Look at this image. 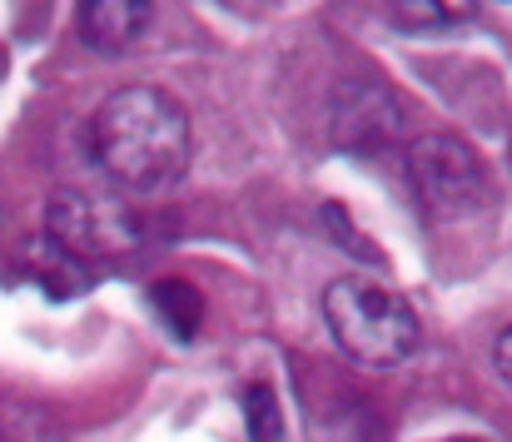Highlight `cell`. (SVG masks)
Here are the masks:
<instances>
[{
  "label": "cell",
  "instance_id": "obj_1",
  "mask_svg": "<svg viewBox=\"0 0 512 442\" xmlns=\"http://www.w3.org/2000/svg\"><path fill=\"white\" fill-rule=\"evenodd\" d=\"M90 154L110 184L160 194L189 169V115L155 85H125L95 110Z\"/></svg>",
  "mask_w": 512,
  "mask_h": 442
},
{
  "label": "cell",
  "instance_id": "obj_2",
  "mask_svg": "<svg viewBox=\"0 0 512 442\" xmlns=\"http://www.w3.org/2000/svg\"><path fill=\"white\" fill-rule=\"evenodd\" d=\"M324 323L348 358L368 368H393L418 353V313L408 298L373 284V279H334L324 294Z\"/></svg>",
  "mask_w": 512,
  "mask_h": 442
},
{
  "label": "cell",
  "instance_id": "obj_3",
  "mask_svg": "<svg viewBox=\"0 0 512 442\" xmlns=\"http://www.w3.org/2000/svg\"><path fill=\"white\" fill-rule=\"evenodd\" d=\"M45 239L60 244L75 264H100V259H125L140 244V224L120 199H100V194H55L50 214H45ZM95 274V269H90Z\"/></svg>",
  "mask_w": 512,
  "mask_h": 442
},
{
  "label": "cell",
  "instance_id": "obj_4",
  "mask_svg": "<svg viewBox=\"0 0 512 442\" xmlns=\"http://www.w3.org/2000/svg\"><path fill=\"white\" fill-rule=\"evenodd\" d=\"M408 174H413L423 204L438 209V214H473L493 194L483 159L463 145L458 135H423V140H413Z\"/></svg>",
  "mask_w": 512,
  "mask_h": 442
},
{
  "label": "cell",
  "instance_id": "obj_5",
  "mask_svg": "<svg viewBox=\"0 0 512 442\" xmlns=\"http://www.w3.org/2000/svg\"><path fill=\"white\" fill-rule=\"evenodd\" d=\"M398 130H403V110H398V100H393L383 85H373V80H353L339 95V105H334V135H339V145L353 149V154L388 149Z\"/></svg>",
  "mask_w": 512,
  "mask_h": 442
},
{
  "label": "cell",
  "instance_id": "obj_6",
  "mask_svg": "<svg viewBox=\"0 0 512 442\" xmlns=\"http://www.w3.org/2000/svg\"><path fill=\"white\" fill-rule=\"evenodd\" d=\"M75 15H80V20H75L80 40H85L90 50H100V55L130 50V45L150 30V20H155V10H150V5H135V0H85Z\"/></svg>",
  "mask_w": 512,
  "mask_h": 442
},
{
  "label": "cell",
  "instance_id": "obj_7",
  "mask_svg": "<svg viewBox=\"0 0 512 442\" xmlns=\"http://www.w3.org/2000/svg\"><path fill=\"white\" fill-rule=\"evenodd\" d=\"M150 313L165 323L170 338L189 343L204 323V298L189 279H160V284H150Z\"/></svg>",
  "mask_w": 512,
  "mask_h": 442
},
{
  "label": "cell",
  "instance_id": "obj_8",
  "mask_svg": "<svg viewBox=\"0 0 512 442\" xmlns=\"http://www.w3.org/2000/svg\"><path fill=\"white\" fill-rule=\"evenodd\" d=\"M30 279L50 298H75L95 284V274H90L85 264H75V259H70L60 244H50V239H40V244L30 249Z\"/></svg>",
  "mask_w": 512,
  "mask_h": 442
},
{
  "label": "cell",
  "instance_id": "obj_9",
  "mask_svg": "<svg viewBox=\"0 0 512 442\" xmlns=\"http://www.w3.org/2000/svg\"><path fill=\"white\" fill-rule=\"evenodd\" d=\"M244 423H249V442H284L279 393L269 383H249L244 388Z\"/></svg>",
  "mask_w": 512,
  "mask_h": 442
},
{
  "label": "cell",
  "instance_id": "obj_10",
  "mask_svg": "<svg viewBox=\"0 0 512 442\" xmlns=\"http://www.w3.org/2000/svg\"><path fill=\"white\" fill-rule=\"evenodd\" d=\"M493 368H498V378L512 388V323L498 333V343H493Z\"/></svg>",
  "mask_w": 512,
  "mask_h": 442
},
{
  "label": "cell",
  "instance_id": "obj_11",
  "mask_svg": "<svg viewBox=\"0 0 512 442\" xmlns=\"http://www.w3.org/2000/svg\"><path fill=\"white\" fill-rule=\"evenodd\" d=\"M448 442H478V438H448Z\"/></svg>",
  "mask_w": 512,
  "mask_h": 442
}]
</instances>
